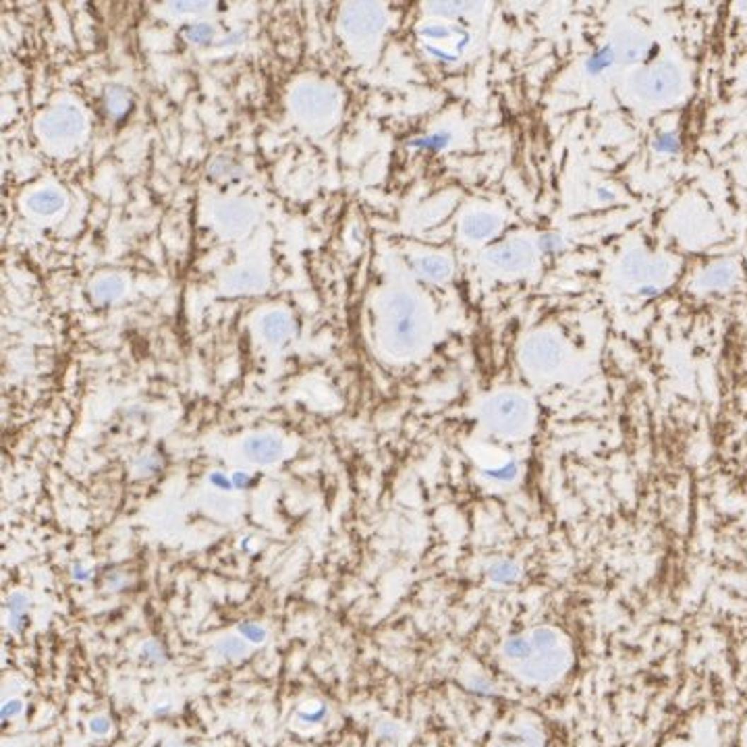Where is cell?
Wrapping results in <instances>:
<instances>
[{"label": "cell", "mask_w": 747, "mask_h": 747, "mask_svg": "<svg viewBox=\"0 0 747 747\" xmlns=\"http://www.w3.org/2000/svg\"><path fill=\"white\" fill-rule=\"evenodd\" d=\"M19 712H21V702L13 700V702H6V704H4V708H2V718L6 720V718L19 714Z\"/></svg>", "instance_id": "obj_9"}, {"label": "cell", "mask_w": 747, "mask_h": 747, "mask_svg": "<svg viewBox=\"0 0 747 747\" xmlns=\"http://www.w3.org/2000/svg\"><path fill=\"white\" fill-rule=\"evenodd\" d=\"M596 195H598V199H600V202H610V199L615 197V195H613V191H608L606 187H598V189H596Z\"/></svg>", "instance_id": "obj_13"}, {"label": "cell", "mask_w": 747, "mask_h": 747, "mask_svg": "<svg viewBox=\"0 0 747 747\" xmlns=\"http://www.w3.org/2000/svg\"><path fill=\"white\" fill-rule=\"evenodd\" d=\"M613 48L606 44V46H602V48H598L596 52H591L590 57L586 59V71H588V75H600L602 71H606L610 64H613Z\"/></svg>", "instance_id": "obj_5"}, {"label": "cell", "mask_w": 747, "mask_h": 747, "mask_svg": "<svg viewBox=\"0 0 747 747\" xmlns=\"http://www.w3.org/2000/svg\"><path fill=\"white\" fill-rule=\"evenodd\" d=\"M239 633L243 635L245 642H251V644H262V642L266 639V631H264L260 625H249V622H245V625L239 627Z\"/></svg>", "instance_id": "obj_7"}, {"label": "cell", "mask_w": 747, "mask_h": 747, "mask_svg": "<svg viewBox=\"0 0 747 747\" xmlns=\"http://www.w3.org/2000/svg\"><path fill=\"white\" fill-rule=\"evenodd\" d=\"M446 141H448V135H444V133H438V135H432V137H428V139H422V141H413V146H426V148H434V150H438V148L446 146Z\"/></svg>", "instance_id": "obj_8"}, {"label": "cell", "mask_w": 747, "mask_h": 747, "mask_svg": "<svg viewBox=\"0 0 747 747\" xmlns=\"http://www.w3.org/2000/svg\"><path fill=\"white\" fill-rule=\"evenodd\" d=\"M652 148L662 154H677L681 150V139L677 133H660V135H656Z\"/></svg>", "instance_id": "obj_6"}, {"label": "cell", "mask_w": 747, "mask_h": 747, "mask_svg": "<svg viewBox=\"0 0 747 747\" xmlns=\"http://www.w3.org/2000/svg\"><path fill=\"white\" fill-rule=\"evenodd\" d=\"M90 726H92L93 733H108L110 722H108V718H93L92 722H90Z\"/></svg>", "instance_id": "obj_10"}, {"label": "cell", "mask_w": 747, "mask_h": 747, "mask_svg": "<svg viewBox=\"0 0 747 747\" xmlns=\"http://www.w3.org/2000/svg\"><path fill=\"white\" fill-rule=\"evenodd\" d=\"M490 413H492V422L500 430H506V432H515L526 419V407L511 397L497 401V405H492Z\"/></svg>", "instance_id": "obj_2"}, {"label": "cell", "mask_w": 747, "mask_h": 747, "mask_svg": "<svg viewBox=\"0 0 747 747\" xmlns=\"http://www.w3.org/2000/svg\"><path fill=\"white\" fill-rule=\"evenodd\" d=\"M656 293H658L656 286H644V289H639V295H644V297H652Z\"/></svg>", "instance_id": "obj_15"}, {"label": "cell", "mask_w": 747, "mask_h": 747, "mask_svg": "<svg viewBox=\"0 0 747 747\" xmlns=\"http://www.w3.org/2000/svg\"><path fill=\"white\" fill-rule=\"evenodd\" d=\"M502 656L519 679L533 685L557 681L571 658L564 637L550 627H535L511 637L502 648Z\"/></svg>", "instance_id": "obj_1"}, {"label": "cell", "mask_w": 747, "mask_h": 747, "mask_svg": "<svg viewBox=\"0 0 747 747\" xmlns=\"http://www.w3.org/2000/svg\"><path fill=\"white\" fill-rule=\"evenodd\" d=\"M144 658H154V660H160L162 658V650L158 648V644H146V648H144Z\"/></svg>", "instance_id": "obj_11"}, {"label": "cell", "mask_w": 747, "mask_h": 747, "mask_svg": "<svg viewBox=\"0 0 747 747\" xmlns=\"http://www.w3.org/2000/svg\"><path fill=\"white\" fill-rule=\"evenodd\" d=\"M243 451H245L248 459L260 463V465H268V463L279 461L280 455H282V444L274 436H253L245 442Z\"/></svg>", "instance_id": "obj_3"}, {"label": "cell", "mask_w": 747, "mask_h": 747, "mask_svg": "<svg viewBox=\"0 0 747 747\" xmlns=\"http://www.w3.org/2000/svg\"><path fill=\"white\" fill-rule=\"evenodd\" d=\"M214 652L226 660H237V658H243L248 654V642L241 639V637H224L220 639L214 648Z\"/></svg>", "instance_id": "obj_4"}, {"label": "cell", "mask_w": 747, "mask_h": 747, "mask_svg": "<svg viewBox=\"0 0 747 747\" xmlns=\"http://www.w3.org/2000/svg\"><path fill=\"white\" fill-rule=\"evenodd\" d=\"M231 482H233V486H237V488H243V486H248L249 484V480L245 473H235Z\"/></svg>", "instance_id": "obj_14"}, {"label": "cell", "mask_w": 747, "mask_h": 747, "mask_svg": "<svg viewBox=\"0 0 747 747\" xmlns=\"http://www.w3.org/2000/svg\"><path fill=\"white\" fill-rule=\"evenodd\" d=\"M212 484L218 486V488H222V490H228L233 482H228L222 473H212Z\"/></svg>", "instance_id": "obj_12"}, {"label": "cell", "mask_w": 747, "mask_h": 747, "mask_svg": "<svg viewBox=\"0 0 747 747\" xmlns=\"http://www.w3.org/2000/svg\"><path fill=\"white\" fill-rule=\"evenodd\" d=\"M500 747H517V746H500Z\"/></svg>", "instance_id": "obj_16"}, {"label": "cell", "mask_w": 747, "mask_h": 747, "mask_svg": "<svg viewBox=\"0 0 747 747\" xmlns=\"http://www.w3.org/2000/svg\"><path fill=\"white\" fill-rule=\"evenodd\" d=\"M746 747H747V731H746Z\"/></svg>", "instance_id": "obj_17"}]
</instances>
